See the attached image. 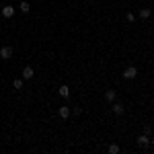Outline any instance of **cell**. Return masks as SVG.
<instances>
[{
    "mask_svg": "<svg viewBox=\"0 0 154 154\" xmlns=\"http://www.w3.org/2000/svg\"><path fill=\"white\" fill-rule=\"evenodd\" d=\"M121 76H123L125 80H134V78L138 76V68H136V66H128V68L123 70V74H121Z\"/></svg>",
    "mask_w": 154,
    "mask_h": 154,
    "instance_id": "obj_1",
    "label": "cell"
},
{
    "mask_svg": "<svg viewBox=\"0 0 154 154\" xmlns=\"http://www.w3.org/2000/svg\"><path fill=\"white\" fill-rule=\"evenodd\" d=\"M12 54H14V49L11 48V45H4V48H0V58L2 60H11Z\"/></svg>",
    "mask_w": 154,
    "mask_h": 154,
    "instance_id": "obj_2",
    "label": "cell"
},
{
    "mask_svg": "<svg viewBox=\"0 0 154 154\" xmlns=\"http://www.w3.org/2000/svg\"><path fill=\"white\" fill-rule=\"evenodd\" d=\"M115 99H117V91H115V88H107L105 91V101L107 103H113Z\"/></svg>",
    "mask_w": 154,
    "mask_h": 154,
    "instance_id": "obj_3",
    "label": "cell"
},
{
    "mask_svg": "<svg viewBox=\"0 0 154 154\" xmlns=\"http://www.w3.org/2000/svg\"><path fill=\"white\" fill-rule=\"evenodd\" d=\"M136 142H138V146H142V148H146V146L150 144V136H146V134H140V136L136 138Z\"/></svg>",
    "mask_w": 154,
    "mask_h": 154,
    "instance_id": "obj_4",
    "label": "cell"
},
{
    "mask_svg": "<svg viewBox=\"0 0 154 154\" xmlns=\"http://www.w3.org/2000/svg\"><path fill=\"white\" fill-rule=\"evenodd\" d=\"M58 113H60V117H62V119H68L72 115V111H70V107H68V105H62L58 109Z\"/></svg>",
    "mask_w": 154,
    "mask_h": 154,
    "instance_id": "obj_5",
    "label": "cell"
},
{
    "mask_svg": "<svg viewBox=\"0 0 154 154\" xmlns=\"http://www.w3.org/2000/svg\"><path fill=\"white\" fill-rule=\"evenodd\" d=\"M12 14H14V6H11V4L2 6V17H4V19H11Z\"/></svg>",
    "mask_w": 154,
    "mask_h": 154,
    "instance_id": "obj_6",
    "label": "cell"
},
{
    "mask_svg": "<svg viewBox=\"0 0 154 154\" xmlns=\"http://www.w3.org/2000/svg\"><path fill=\"white\" fill-rule=\"evenodd\" d=\"M33 78V68L31 66H25L23 68V80H31Z\"/></svg>",
    "mask_w": 154,
    "mask_h": 154,
    "instance_id": "obj_7",
    "label": "cell"
},
{
    "mask_svg": "<svg viewBox=\"0 0 154 154\" xmlns=\"http://www.w3.org/2000/svg\"><path fill=\"white\" fill-rule=\"evenodd\" d=\"M58 93H60V97H64V99H68L70 97V86H66V84H62L58 88Z\"/></svg>",
    "mask_w": 154,
    "mask_h": 154,
    "instance_id": "obj_8",
    "label": "cell"
},
{
    "mask_svg": "<svg viewBox=\"0 0 154 154\" xmlns=\"http://www.w3.org/2000/svg\"><path fill=\"white\" fill-rule=\"evenodd\" d=\"M123 111H125V107L121 105V103H115V101H113V113H115V115H123Z\"/></svg>",
    "mask_w": 154,
    "mask_h": 154,
    "instance_id": "obj_9",
    "label": "cell"
},
{
    "mask_svg": "<svg viewBox=\"0 0 154 154\" xmlns=\"http://www.w3.org/2000/svg\"><path fill=\"white\" fill-rule=\"evenodd\" d=\"M107 152L109 154H119V146L117 144H109V146H107Z\"/></svg>",
    "mask_w": 154,
    "mask_h": 154,
    "instance_id": "obj_10",
    "label": "cell"
},
{
    "mask_svg": "<svg viewBox=\"0 0 154 154\" xmlns=\"http://www.w3.org/2000/svg\"><path fill=\"white\" fill-rule=\"evenodd\" d=\"M19 8H21V12H29V11H31V4H29L27 0H23V2L19 4Z\"/></svg>",
    "mask_w": 154,
    "mask_h": 154,
    "instance_id": "obj_11",
    "label": "cell"
},
{
    "mask_svg": "<svg viewBox=\"0 0 154 154\" xmlns=\"http://www.w3.org/2000/svg\"><path fill=\"white\" fill-rule=\"evenodd\" d=\"M150 14H152L150 8H142V11H140V19H150Z\"/></svg>",
    "mask_w": 154,
    "mask_h": 154,
    "instance_id": "obj_12",
    "label": "cell"
},
{
    "mask_svg": "<svg viewBox=\"0 0 154 154\" xmlns=\"http://www.w3.org/2000/svg\"><path fill=\"white\" fill-rule=\"evenodd\" d=\"M12 86H14L17 91H21V88H23V78H14V80H12Z\"/></svg>",
    "mask_w": 154,
    "mask_h": 154,
    "instance_id": "obj_13",
    "label": "cell"
},
{
    "mask_svg": "<svg viewBox=\"0 0 154 154\" xmlns=\"http://www.w3.org/2000/svg\"><path fill=\"white\" fill-rule=\"evenodd\" d=\"M144 134H146V136H152V125H150V123L144 125Z\"/></svg>",
    "mask_w": 154,
    "mask_h": 154,
    "instance_id": "obj_14",
    "label": "cell"
},
{
    "mask_svg": "<svg viewBox=\"0 0 154 154\" xmlns=\"http://www.w3.org/2000/svg\"><path fill=\"white\" fill-rule=\"evenodd\" d=\"M125 19H128L130 23H134V21H136V14H134V12H128V14H125Z\"/></svg>",
    "mask_w": 154,
    "mask_h": 154,
    "instance_id": "obj_15",
    "label": "cell"
},
{
    "mask_svg": "<svg viewBox=\"0 0 154 154\" xmlns=\"http://www.w3.org/2000/svg\"><path fill=\"white\" fill-rule=\"evenodd\" d=\"M72 113H74V115H80V113H82V109H80V107H74V109H72Z\"/></svg>",
    "mask_w": 154,
    "mask_h": 154,
    "instance_id": "obj_16",
    "label": "cell"
},
{
    "mask_svg": "<svg viewBox=\"0 0 154 154\" xmlns=\"http://www.w3.org/2000/svg\"><path fill=\"white\" fill-rule=\"evenodd\" d=\"M150 142H152V144H154V134H152V136H150Z\"/></svg>",
    "mask_w": 154,
    "mask_h": 154,
    "instance_id": "obj_17",
    "label": "cell"
},
{
    "mask_svg": "<svg viewBox=\"0 0 154 154\" xmlns=\"http://www.w3.org/2000/svg\"><path fill=\"white\" fill-rule=\"evenodd\" d=\"M152 111H154V105H152Z\"/></svg>",
    "mask_w": 154,
    "mask_h": 154,
    "instance_id": "obj_18",
    "label": "cell"
},
{
    "mask_svg": "<svg viewBox=\"0 0 154 154\" xmlns=\"http://www.w3.org/2000/svg\"><path fill=\"white\" fill-rule=\"evenodd\" d=\"M88 2H93V0H88Z\"/></svg>",
    "mask_w": 154,
    "mask_h": 154,
    "instance_id": "obj_19",
    "label": "cell"
}]
</instances>
